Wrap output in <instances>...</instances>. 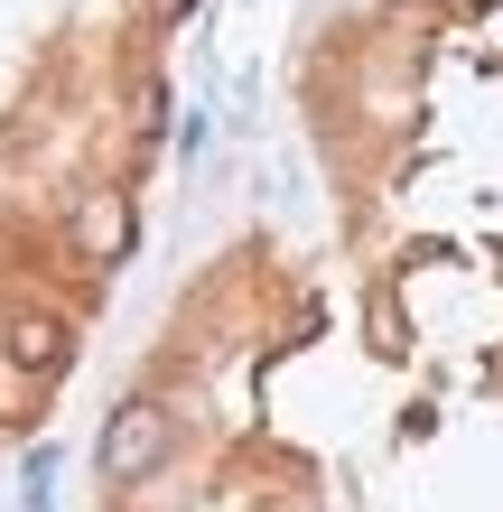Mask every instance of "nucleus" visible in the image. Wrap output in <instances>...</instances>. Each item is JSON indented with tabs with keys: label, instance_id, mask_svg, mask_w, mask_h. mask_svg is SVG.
Listing matches in <instances>:
<instances>
[{
	"label": "nucleus",
	"instance_id": "f03ea898",
	"mask_svg": "<svg viewBox=\"0 0 503 512\" xmlns=\"http://www.w3.org/2000/svg\"><path fill=\"white\" fill-rule=\"evenodd\" d=\"M0 354H10L19 373H56L75 354V336H66L56 308H10V317H0Z\"/></svg>",
	"mask_w": 503,
	"mask_h": 512
},
{
	"label": "nucleus",
	"instance_id": "20e7f679",
	"mask_svg": "<svg viewBox=\"0 0 503 512\" xmlns=\"http://www.w3.org/2000/svg\"><path fill=\"white\" fill-rule=\"evenodd\" d=\"M150 10H159V19H177V10H187V0H150Z\"/></svg>",
	"mask_w": 503,
	"mask_h": 512
},
{
	"label": "nucleus",
	"instance_id": "7ed1b4c3",
	"mask_svg": "<svg viewBox=\"0 0 503 512\" xmlns=\"http://www.w3.org/2000/svg\"><path fill=\"white\" fill-rule=\"evenodd\" d=\"M122 243H131V196L122 187H94L75 205V252L84 261H122Z\"/></svg>",
	"mask_w": 503,
	"mask_h": 512
},
{
	"label": "nucleus",
	"instance_id": "f257e3e1",
	"mask_svg": "<svg viewBox=\"0 0 503 512\" xmlns=\"http://www.w3.org/2000/svg\"><path fill=\"white\" fill-rule=\"evenodd\" d=\"M168 447H177V419L159 401H122V410L103 419L94 466H103V485H150V475L168 466Z\"/></svg>",
	"mask_w": 503,
	"mask_h": 512
}]
</instances>
